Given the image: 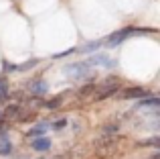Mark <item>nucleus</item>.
<instances>
[{
  "instance_id": "obj_1",
  "label": "nucleus",
  "mask_w": 160,
  "mask_h": 159,
  "mask_svg": "<svg viewBox=\"0 0 160 159\" xmlns=\"http://www.w3.org/2000/svg\"><path fill=\"white\" fill-rule=\"evenodd\" d=\"M63 72L67 74V78L75 80V82H85V80L91 78L93 68H91V65L87 63L85 59H83V61H73V63L63 65Z\"/></svg>"
},
{
  "instance_id": "obj_2",
  "label": "nucleus",
  "mask_w": 160,
  "mask_h": 159,
  "mask_svg": "<svg viewBox=\"0 0 160 159\" xmlns=\"http://www.w3.org/2000/svg\"><path fill=\"white\" fill-rule=\"evenodd\" d=\"M132 35H136V27H126V29H120V31H113L112 35H108L103 39V47L108 49H113V47H120L126 39H130Z\"/></svg>"
},
{
  "instance_id": "obj_3",
  "label": "nucleus",
  "mask_w": 160,
  "mask_h": 159,
  "mask_svg": "<svg viewBox=\"0 0 160 159\" xmlns=\"http://www.w3.org/2000/svg\"><path fill=\"white\" fill-rule=\"evenodd\" d=\"M85 61L91 65V68H106V69L118 68V59L109 57L108 53H98V51H93V53L89 55V59H85Z\"/></svg>"
},
{
  "instance_id": "obj_4",
  "label": "nucleus",
  "mask_w": 160,
  "mask_h": 159,
  "mask_svg": "<svg viewBox=\"0 0 160 159\" xmlns=\"http://www.w3.org/2000/svg\"><path fill=\"white\" fill-rule=\"evenodd\" d=\"M152 92L148 90V88H144V86H130V88H126L124 92L120 94V98H124V100H138V98H144V96H150Z\"/></svg>"
},
{
  "instance_id": "obj_5",
  "label": "nucleus",
  "mask_w": 160,
  "mask_h": 159,
  "mask_svg": "<svg viewBox=\"0 0 160 159\" xmlns=\"http://www.w3.org/2000/svg\"><path fill=\"white\" fill-rule=\"evenodd\" d=\"M27 90L31 92L32 96H45L49 92V84L45 82L43 78H32L27 82Z\"/></svg>"
},
{
  "instance_id": "obj_6",
  "label": "nucleus",
  "mask_w": 160,
  "mask_h": 159,
  "mask_svg": "<svg viewBox=\"0 0 160 159\" xmlns=\"http://www.w3.org/2000/svg\"><path fill=\"white\" fill-rule=\"evenodd\" d=\"M28 145H31V149L37 151V153H47L49 149L53 147V141L45 135H39V137H32V141H28Z\"/></svg>"
},
{
  "instance_id": "obj_7",
  "label": "nucleus",
  "mask_w": 160,
  "mask_h": 159,
  "mask_svg": "<svg viewBox=\"0 0 160 159\" xmlns=\"http://www.w3.org/2000/svg\"><path fill=\"white\" fill-rule=\"evenodd\" d=\"M156 108H160V100L154 94H150V96H144V98H138L134 110H156Z\"/></svg>"
},
{
  "instance_id": "obj_8",
  "label": "nucleus",
  "mask_w": 160,
  "mask_h": 159,
  "mask_svg": "<svg viewBox=\"0 0 160 159\" xmlns=\"http://www.w3.org/2000/svg\"><path fill=\"white\" fill-rule=\"evenodd\" d=\"M49 129H51V127H49V120H41V123H37L32 129H28V131H27V137H28V139H32V137L45 135Z\"/></svg>"
},
{
  "instance_id": "obj_9",
  "label": "nucleus",
  "mask_w": 160,
  "mask_h": 159,
  "mask_svg": "<svg viewBox=\"0 0 160 159\" xmlns=\"http://www.w3.org/2000/svg\"><path fill=\"white\" fill-rule=\"evenodd\" d=\"M102 47H103V39H95V41H89V43L77 47L75 51H79V53H93V51H99Z\"/></svg>"
},
{
  "instance_id": "obj_10",
  "label": "nucleus",
  "mask_w": 160,
  "mask_h": 159,
  "mask_svg": "<svg viewBox=\"0 0 160 159\" xmlns=\"http://www.w3.org/2000/svg\"><path fill=\"white\" fill-rule=\"evenodd\" d=\"M12 153V143L8 141V135L0 137V157H6Z\"/></svg>"
},
{
  "instance_id": "obj_11",
  "label": "nucleus",
  "mask_w": 160,
  "mask_h": 159,
  "mask_svg": "<svg viewBox=\"0 0 160 159\" xmlns=\"http://www.w3.org/2000/svg\"><path fill=\"white\" fill-rule=\"evenodd\" d=\"M10 98V90H8V82L4 76H0V104H4Z\"/></svg>"
},
{
  "instance_id": "obj_12",
  "label": "nucleus",
  "mask_w": 160,
  "mask_h": 159,
  "mask_svg": "<svg viewBox=\"0 0 160 159\" xmlns=\"http://www.w3.org/2000/svg\"><path fill=\"white\" fill-rule=\"evenodd\" d=\"M20 112H22V108H20L18 104H8L6 110H4V116H8V118H18Z\"/></svg>"
},
{
  "instance_id": "obj_13",
  "label": "nucleus",
  "mask_w": 160,
  "mask_h": 159,
  "mask_svg": "<svg viewBox=\"0 0 160 159\" xmlns=\"http://www.w3.org/2000/svg\"><path fill=\"white\" fill-rule=\"evenodd\" d=\"M118 90H120V86H118V84H113L112 88H109V86H106V88H103V92H102V94H99V96H95V100H106V98H109V96H113Z\"/></svg>"
},
{
  "instance_id": "obj_14",
  "label": "nucleus",
  "mask_w": 160,
  "mask_h": 159,
  "mask_svg": "<svg viewBox=\"0 0 160 159\" xmlns=\"http://www.w3.org/2000/svg\"><path fill=\"white\" fill-rule=\"evenodd\" d=\"M61 96H57V98H51V100H47V102H43V106L45 108H49V110H55V108L59 106V104H61Z\"/></svg>"
},
{
  "instance_id": "obj_15",
  "label": "nucleus",
  "mask_w": 160,
  "mask_h": 159,
  "mask_svg": "<svg viewBox=\"0 0 160 159\" xmlns=\"http://www.w3.org/2000/svg\"><path fill=\"white\" fill-rule=\"evenodd\" d=\"M49 127H51L53 131H63V129L67 127V118H59V120H55V123H49Z\"/></svg>"
},
{
  "instance_id": "obj_16",
  "label": "nucleus",
  "mask_w": 160,
  "mask_h": 159,
  "mask_svg": "<svg viewBox=\"0 0 160 159\" xmlns=\"http://www.w3.org/2000/svg\"><path fill=\"white\" fill-rule=\"evenodd\" d=\"M140 145H144V147H154V149H158L160 147V137L154 135L152 139H148V141H142Z\"/></svg>"
},
{
  "instance_id": "obj_17",
  "label": "nucleus",
  "mask_w": 160,
  "mask_h": 159,
  "mask_svg": "<svg viewBox=\"0 0 160 159\" xmlns=\"http://www.w3.org/2000/svg\"><path fill=\"white\" fill-rule=\"evenodd\" d=\"M118 131H120V124L118 123H109V124L103 127V133H106V135H113V133H118Z\"/></svg>"
},
{
  "instance_id": "obj_18",
  "label": "nucleus",
  "mask_w": 160,
  "mask_h": 159,
  "mask_svg": "<svg viewBox=\"0 0 160 159\" xmlns=\"http://www.w3.org/2000/svg\"><path fill=\"white\" fill-rule=\"evenodd\" d=\"M35 65H39V59H31V61H27V63L18 65V72H27V69L35 68Z\"/></svg>"
},
{
  "instance_id": "obj_19",
  "label": "nucleus",
  "mask_w": 160,
  "mask_h": 159,
  "mask_svg": "<svg viewBox=\"0 0 160 159\" xmlns=\"http://www.w3.org/2000/svg\"><path fill=\"white\" fill-rule=\"evenodd\" d=\"M71 53H75V49H67V51H63V53H55V55H53V59H63V57L71 55Z\"/></svg>"
},
{
  "instance_id": "obj_20",
  "label": "nucleus",
  "mask_w": 160,
  "mask_h": 159,
  "mask_svg": "<svg viewBox=\"0 0 160 159\" xmlns=\"http://www.w3.org/2000/svg\"><path fill=\"white\" fill-rule=\"evenodd\" d=\"M6 131H8V124L4 123V120H0V137L6 135Z\"/></svg>"
},
{
  "instance_id": "obj_21",
  "label": "nucleus",
  "mask_w": 160,
  "mask_h": 159,
  "mask_svg": "<svg viewBox=\"0 0 160 159\" xmlns=\"http://www.w3.org/2000/svg\"><path fill=\"white\" fill-rule=\"evenodd\" d=\"M2 118H4V112H2V110H0V120H2Z\"/></svg>"
},
{
  "instance_id": "obj_22",
  "label": "nucleus",
  "mask_w": 160,
  "mask_h": 159,
  "mask_svg": "<svg viewBox=\"0 0 160 159\" xmlns=\"http://www.w3.org/2000/svg\"><path fill=\"white\" fill-rule=\"evenodd\" d=\"M39 159H45V157H39Z\"/></svg>"
}]
</instances>
